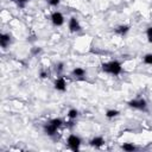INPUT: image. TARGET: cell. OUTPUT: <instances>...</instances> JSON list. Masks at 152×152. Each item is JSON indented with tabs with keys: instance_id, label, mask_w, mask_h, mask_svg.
Returning a JSON list of instances; mask_svg holds the SVG:
<instances>
[{
	"instance_id": "6da1fadb",
	"label": "cell",
	"mask_w": 152,
	"mask_h": 152,
	"mask_svg": "<svg viewBox=\"0 0 152 152\" xmlns=\"http://www.w3.org/2000/svg\"><path fill=\"white\" fill-rule=\"evenodd\" d=\"M101 66H102V70L104 72L110 74V75H114V76L121 74V71H122L121 63L118 62V61H110L108 63H103Z\"/></svg>"
},
{
	"instance_id": "7a4b0ae2",
	"label": "cell",
	"mask_w": 152,
	"mask_h": 152,
	"mask_svg": "<svg viewBox=\"0 0 152 152\" xmlns=\"http://www.w3.org/2000/svg\"><path fill=\"white\" fill-rule=\"evenodd\" d=\"M63 125V121L62 119L59 118H55L52 120H50L46 125H44V132L48 134V135H55L57 129Z\"/></svg>"
},
{
	"instance_id": "3957f363",
	"label": "cell",
	"mask_w": 152,
	"mask_h": 152,
	"mask_svg": "<svg viewBox=\"0 0 152 152\" xmlns=\"http://www.w3.org/2000/svg\"><path fill=\"white\" fill-rule=\"evenodd\" d=\"M66 142H68V146H69V148L71 151H77L80 148V146H81V139L75 134H70L68 137Z\"/></svg>"
},
{
	"instance_id": "277c9868",
	"label": "cell",
	"mask_w": 152,
	"mask_h": 152,
	"mask_svg": "<svg viewBox=\"0 0 152 152\" xmlns=\"http://www.w3.org/2000/svg\"><path fill=\"white\" fill-rule=\"evenodd\" d=\"M128 106L134 108V109H139V110H146L147 108V102L144 99H134L131 100L128 102Z\"/></svg>"
},
{
	"instance_id": "5b68a950",
	"label": "cell",
	"mask_w": 152,
	"mask_h": 152,
	"mask_svg": "<svg viewBox=\"0 0 152 152\" xmlns=\"http://www.w3.org/2000/svg\"><path fill=\"white\" fill-rule=\"evenodd\" d=\"M51 21L55 26H62L64 24V17L61 12H53L51 14Z\"/></svg>"
},
{
	"instance_id": "8992f818",
	"label": "cell",
	"mask_w": 152,
	"mask_h": 152,
	"mask_svg": "<svg viewBox=\"0 0 152 152\" xmlns=\"http://www.w3.org/2000/svg\"><path fill=\"white\" fill-rule=\"evenodd\" d=\"M81 28L82 27H81L78 20L75 17H71L69 19V30H70V32H78V31H81Z\"/></svg>"
},
{
	"instance_id": "52a82bcc",
	"label": "cell",
	"mask_w": 152,
	"mask_h": 152,
	"mask_svg": "<svg viewBox=\"0 0 152 152\" xmlns=\"http://www.w3.org/2000/svg\"><path fill=\"white\" fill-rule=\"evenodd\" d=\"M55 89L56 90H59V91H65L66 89V82L63 77H58L56 81H55Z\"/></svg>"
},
{
	"instance_id": "ba28073f",
	"label": "cell",
	"mask_w": 152,
	"mask_h": 152,
	"mask_svg": "<svg viewBox=\"0 0 152 152\" xmlns=\"http://www.w3.org/2000/svg\"><path fill=\"white\" fill-rule=\"evenodd\" d=\"M10 43H11V36L7 34V33H1L0 34V45H1V48L6 49L10 45Z\"/></svg>"
},
{
	"instance_id": "9c48e42d",
	"label": "cell",
	"mask_w": 152,
	"mask_h": 152,
	"mask_svg": "<svg viewBox=\"0 0 152 152\" xmlns=\"http://www.w3.org/2000/svg\"><path fill=\"white\" fill-rule=\"evenodd\" d=\"M89 144H90V146L99 148V147H101V146L104 144V140H103L102 137H95V138H93V139L89 141Z\"/></svg>"
},
{
	"instance_id": "30bf717a",
	"label": "cell",
	"mask_w": 152,
	"mask_h": 152,
	"mask_svg": "<svg viewBox=\"0 0 152 152\" xmlns=\"http://www.w3.org/2000/svg\"><path fill=\"white\" fill-rule=\"evenodd\" d=\"M129 31V26L128 25H120L115 28V33L119 36H125L127 32Z\"/></svg>"
},
{
	"instance_id": "8fae6325",
	"label": "cell",
	"mask_w": 152,
	"mask_h": 152,
	"mask_svg": "<svg viewBox=\"0 0 152 152\" xmlns=\"http://www.w3.org/2000/svg\"><path fill=\"white\" fill-rule=\"evenodd\" d=\"M72 75H74L75 77H82V76L86 75V70L82 69V68H75V69L72 70Z\"/></svg>"
},
{
	"instance_id": "7c38bea8",
	"label": "cell",
	"mask_w": 152,
	"mask_h": 152,
	"mask_svg": "<svg viewBox=\"0 0 152 152\" xmlns=\"http://www.w3.org/2000/svg\"><path fill=\"white\" fill-rule=\"evenodd\" d=\"M118 115H119V110H116V109H108L106 112V116L108 119H113V118H115Z\"/></svg>"
},
{
	"instance_id": "4fadbf2b",
	"label": "cell",
	"mask_w": 152,
	"mask_h": 152,
	"mask_svg": "<svg viewBox=\"0 0 152 152\" xmlns=\"http://www.w3.org/2000/svg\"><path fill=\"white\" fill-rule=\"evenodd\" d=\"M121 148H122L124 151L132 152V151H134V150H135V146H134L133 144H131V142H125V144L121 146Z\"/></svg>"
},
{
	"instance_id": "5bb4252c",
	"label": "cell",
	"mask_w": 152,
	"mask_h": 152,
	"mask_svg": "<svg viewBox=\"0 0 152 152\" xmlns=\"http://www.w3.org/2000/svg\"><path fill=\"white\" fill-rule=\"evenodd\" d=\"M77 115H78L77 109H70V110L68 112V118H69V119H71V120L76 119V118H77Z\"/></svg>"
},
{
	"instance_id": "9a60e30c",
	"label": "cell",
	"mask_w": 152,
	"mask_h": 152,
	"mask_svg": "<svg viewBox=\"0 0 152 152\" xmlns=\"http://www.w3.org/2000/svg\"><path fill=\"white\" fill-rule=\"evenodd\" d=\"M144 63L152 65V53H147L144 56Z\"/></svg>"
},
{
	"instance_id": "2e32d148",
	"label": "cell",
	"mask_w": 152,
	"mask_h": 152,
	"mask_svg": "<svg viewBox=\"0 0 152 152\" xmlns=\"http://www.w3.org/2000/svg\"><path fill=\"white\" fill-rule=\"evenodd\" d=\"M146 36H147V40H148L150 43H152V26L147 28V31H146Z\"/></svg>"
},
{
	"instance_id": "e0dca14e",
	"label": "cell",
	"mask_w": 152,
	"mask_h": 152,
	"mask_svg": "<svg viewBox=\"0 0 152 152\" xmlns=\"http://www.w3.org/2000/svg\"><path fill=\"white\" fill-rule=\"evenodd\" d=\"M63 66H64L63 63H58V64H56V71H57V74H61V72L63 71Z\"/></svg>"
},
{
	"instance_id": "ac0fdd59",
	"label": "cell",
	"mask_w": 152,
	"mask_h": 152,
	"mask_svg": "<svg viewBox=\"0 0 152 152\" xmlns=\"http://www.w3.org/2000/svg\"><path fill=\"white\" fill-rule=\"evenodd\" d=\"M13 1H14V2H17L20 7H23V6H25V4H26V2H28L30 0H13Z\"/></svg>"
},
{
	"instance_id": "d6986e66",
	"label": "cell",
	"mask_w": 152,
	"mask_h": 152,
	"mask_svg": "<svg viewBox=\"0 0 152 152\" xmlns=\"http://www.w3.org/2000/svg\"><path fill=\"white\" fill-rule=\"evenodd\" d=\"M48 2H49V5H51V6H58L59 2H61V0H48Z\"/></svg>"
},
{
	"instance_id": "ffe728a7",
	"label": "cell",
	"mask_w": 152,
	"mask_h": 152,
	"mask_svg": "<svg viewBox=\"0 0 152 152\" xmlns=\"http://www.w3.org/2000/svg\"><path fill=\"white\" fill-rule=\"evenodd\" d=\"M40 52V48H33L32 49V53L33 55H37V53H39Z\"/></svg>"
},
{
	"instance_id": "44dd1931",
	"label": "cell",
	"mask_w": 152,
	"mask_h": 152,
	"mask_svg": "<svg viewBox=\"0 0 152 152\" xmlns=\"http://www.w3.org/2000/svg\"><path fill=\"white\" fill-rule=\"evenodd\" d=\"M39 76H40V78H46V76H48V74H46L45 71H40V74H39Z\"/></svg>"
}]
</instances>
